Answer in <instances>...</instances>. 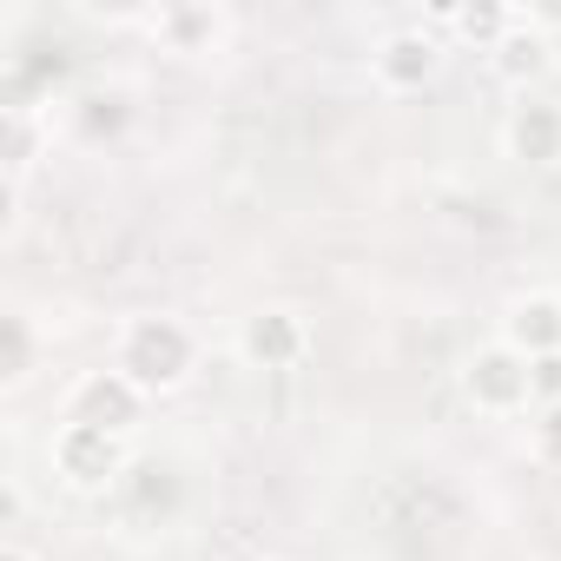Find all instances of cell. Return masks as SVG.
Masks as SVG:
<instances>
[{"instance_id": "cell-11", "label": "cell", "mask_w": 561, "mask_h": 561, "mask_svg": "<svg viewBox=\"0 0 561 561\" xmlns=\"http://www.w3.org/2000/svg\"><path fill=\"white\" fill-rule=\"evenodd\" d=\"M502 344L522 351L528 364L561 351V291H515L502 305Z\"/></svg>"}, {"instance_id": "cell-10", "label": "cell", "mask_w": 561, "mask_h": 561, "mask_svg": "<svg viewBox=\"0 0 561 561\" xmlns=\"http://www.w3.org/2000/svg\"><path fill=\"white\" fill-rule=\"evenodd\" d=\"M54 152V113H41V100H8L0 106V179L27 185V172Z\"/></svg>"}, {"instance_id": "cell-12", "label": "cell", "mask_w": 561, "mask_h": 561, "mask_svg": "<svg viewBox=\"0 0 561 561\" xmlns=\"http://www.w3.org/2000/svg\"><path fill=\"white\" fill-rule=\"evenodd\" d=\"M515 14H522V8H502V0H469V8H436V14H423V27H430V34H449V41H462V47H476V54L489 60V54L508 41Z\"/></svg>"}, {"instance_id": "cell-19", "label": "cell", "mask_w": 561, "mask_h": 561, "mask_svg": "<svg viewBox=\"0 0 561 561\" xmlns=\"http://www.w3.org/2000/svg\"><path fill=\"white\" fill-rule=\"evenodd\" d=\"M257 561H291V554H257Z\"/></svg>"}, {"instance_id": "cell-3", "label": "cell", "mask_w": 561, "mask_h": 561, "mask_svg": "<svg viewBox=\"0 0 561 561\" xmlns=\"http://www.w3.org/2000/svg\"><path fill=\"white\" fill-rule=\"evenodd\" d=\"M456 390H462V403H469L476 416H489V423H508V416L535 410V390H528V357H522V351H508L502 337L476 344V351L456 364Z\"/></svg>"}, {"instance_id": "cell-15", "label": "cell", "mask_w": 561, "mask_h": 561, "mask_svg": "<svg viewBox=\"0 0 561 561\" xmlns=\"http://www.w3.org/2000/svg\"><path fill=\"white\" fill-rule=\"evenodd\" d=\"M528 390H535V410H561V351L528 364Z\"/></svg>"}, {"instance_id": "cell-7", "label": "cell", "mask_w": 561, "mask_h": 561, "mask_svg": "<svg viewBox=\"0 0 561 561\" xmlns=\"http://www.w3.org/2000/svg\"><path fill=\"white\" fill-rule=\"evenodd\" d=\"M311 344H318L311 337V318L291 311V305H264V311H251L238 324V357L251 370H298L311 357Z\"/></svg>"}, {"instance_id": "cell-16", "label": "cell", "mask_w": 561, "mask_h": 561, "mask_svg": "<svg viewBox=\"0 0 561 561\" xmlns=\"http://www.w3.org/2000/svg\"><path fill=\"white\" fill-rule=\"evenodd\" d=\"M528 449H535V462L561 469V410H535V423H528Z\"/></svg>"}, {"instance_id": "cell-9", "label": "cell", "mask_w": 561, "mask_h": 561, "mask_svg": "<svg viewBox=\"0 0 561 561\" xmlns=\"http://www.w3.org/2000/svg\"><path fill=\"white\" fill-rule=\"evenodd\" d=\"M554 60H561L554 34L535 21V8H522V14H515V27H508V41L489 54V73H495L502 87H515V93H535V87L554 73Z\"/></svg>"}, {"instance_id": "cell-13", "label": "cell", "mask_w": 561, "mask_h": 561, "mask_svg": "<svg viewBox=\"0 0 561 561\" xmlns=\"http://www.w3.org/2000/svg\"><path fill=\"white\" fill-rule=\"evenodd\" d=\"M73 126H80V139H119L126 126H133V93L126 87H93V93H80L73 100Z\"/></svg>"}, {"instance_id": "cell-6", "label": "cell", "mask_w": 561, "mask_h": 561, "mask_svg": "<svg viewBox=\"0 0 561 561\" xmlns=\"http://www.w3.org/2000/svg\"><path fill=\"white\" fill-rule=\"evenodd\" d=\"M436 73H443V34H430L423 21L416 27H397V34H383L370 47V80L383 93H397V100L403 93H430Z\"/></svg>"}, {"instance_id": "cell-1", "label": "cell", "mask_w": 561, "mask_h": 561, "mask_svg": "<svg viewBox=\"0 0 561 561\" xmlns=\"http://www.w3.org/2000/svg\"><path fill=\"white\" fill-rule=\"evenodd\" d=\"M198 357H205L198 331L185 318H172V311H133L119 324V337H113V370H126L146 397L185 390L198 377Z\"/></svg>"}, {"instance_id": "cell-14", "label": "cell", "mask_w": 561, "mask_h": 561, "mask_svg": "<svg viewBox=\"0 0 561 561\" xmlns=\"http://www.w3.org/2000/svg\"><path fill=\"white\" fill-rule=\"evenodd\" d=\"M41 370V337H34V318H0V390H27Z\"/></svg>"}, {"instance_id": "cell-8", "label": "cell", "mask_w": 561, "mask_h": 561, "mask_svg": "<svg viewBox=\"0 0 561 561\" xmlns=\"http://www.w3.org/2000/svg\"><path fill=\"white\" fill-rule=\"evenodd\" d=\"M502 152L528 172H561V100L522 93L502 119Z\"/></svg>"}, {"instance_id": "cell-5", "label": "cell", "mask_w": 561, "mask_h": 561, "mask_svg": "<svg viewBox=\"0 0 561 561\" xmlns=\"http://www.w3.org/2000/svg\"><path fill=\"white\" fill-rule=\"evenodd\" d=\"M146 41L172 60H211L231 41V14L218 0H165V8L146 14Z\"/></svg>"}, {"instance_id": "cell-18", "label": "cell", "mask_w": 561, "mask_h": 561, "mask_svg": "<svg viewBox=\"0 0 561 561\" xmlns=\"http://www.w3.org/2000/svg\"><path fill=\"white\" fill-rule=\"evenodd\" d=\"M0 561H41V554H34L21 535H8V541H0Z\"/></svg>"}, {"instance_id": "cell-17", "label": "cell", "mask_w": 561, "mask_h": 561, "mask_svg": "<svg viewBox=\"0 0 561 561\" xmlns=\"http://www.w3.org/2000/svg\"><path fill=\"white\" fill-rule=\"evenodd\" d=\"M21 515H27V495L8 482V495H0V528H21Z\"/></svg>"}, {"instance_id": "cell-2", "label": "cell", "mask_w": 561, "mask_h": 561, "mask_svg": "<svg viewBox=\"0 0 561 561\" xmlns=\"http://www.w3.org/2000/svg\"><path fill=\"white\" fill-rule=\"evenodd\" d=\"M47 462H54V482L60 489H73V495H113L133 476V436L87 430V423H60L54 443H47Z\"/></svg>"}, {"instance_id": "cell-4", "label": "cell", "mask_w": 561, "mask_h": 561, "mask_svg": "<svg viewBox=\"0 0 561 561\" xmlns=\"http://www.w3.org/2000/svg\"><path fill=\"white\" fill-rule=\"evenodd\" d=\"M146 390L126 377V370H87V377H73V390H67V403H60V423H87V430H113V436H133L139 430V416H146Z\"/></svg>"}]
</instances>
